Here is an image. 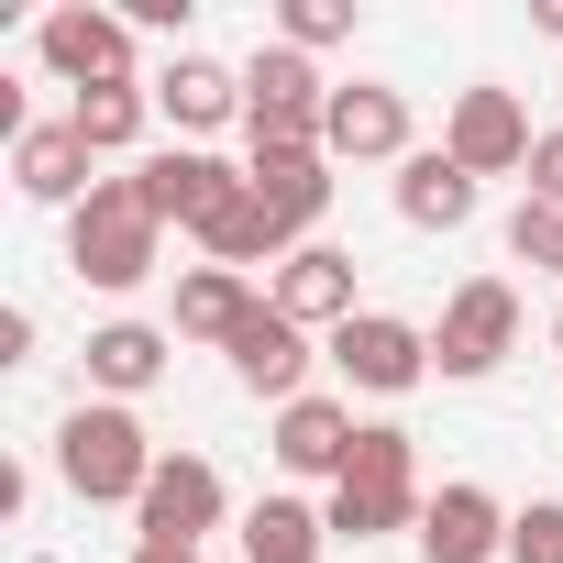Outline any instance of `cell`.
Listing matches in <instances>:
<instances>
[{"label":"cell","mask_w":563,"mask_h":563,"mask_svg":"<svg viewBox=\"0 0 563 563\" xmlns=\"http://www.w3.org/2000/svg\"><path fill=\"white\" fill-rule=\"evenodd\" d=\"M332 365H343L365 398H409V387L431 376V332L398 321V310H354V321L332 332Z\"/></svg>","instance_id":"6"},{"label":"cell","mask_w":563,"mask_h":563,"mask_svg":"<svg viewBox=\"0 0 563 563\" xmlns=\"http://www.w3.org/2000/svg\"><path fill=\"white\" fill-rule=\"evenodd\" d=\"M354 442H365V431H354V409H343V398H321V387L276 409V464H288V475H321V486H332V475L354 464Z\"/></svg>","instance_id":"16"},{"label":"cell","mask_w":563,"mask_h":563,"mask_svg":"<svg viewBox=\"0 0 563 563\" xmlns=\"http://www.w3.org/2000/svg\"><path fill=\"white\" fill-rule=\"evenodd\" d=\"M254 310H265L254 276H232V265H188V276H177V332H188V343H221V354H232V332H243Z\"/></svg>","instance_id":"19"},{"label":"cell","mask_w":563,"mask_h":563,"mask_svg":"<svg viewBox=\"0 0 563 563\" xmlns=\"http://www.w3.org/2000/svg\"><path fill=\"white\" fill-rule=\"evenodd\" d=\"M321 541H332V519L310 497H265L243 519V563H321Z\"/></svg>","instance_id":"22"},{"label":"cell","mask_w":563,"mask_h":563,"mask_svg":"<svg viewBox=\"0 0 563 563\" xmlns=\"http://www.w3.org/2000/svg\"><path fill=\"white\" fill-rule=\"evenodd\" d=\"M12 177H23V199H56V210H78L100 177H89V144H78V122H34L23 144H12Z\"/></svg>","instance_id":"18"},{"label":"cell","mask_w":563,"mask_h":563,"mask_svg":"<svg viewBox=\"0 0 563 563\" xmlns=\"http://www.w3.org/2000/svg\"><path fill=\"white\" fill-rule=\"evenodd\" d=\"M144 111H155V78H122V89L67 100V122H78V144H89V155H122V144L144 133Z\"/></svg>","instance_id":"23"},{"label":"cell","mask_w":563,"mask_h":563,"mask_svg":"<svg viewBox=\"0 0 563 563\" xmlns=\"http://www.w3.org/2000/svg\"><path fill=\"white\" fill-rule=\"evenodd\" d=\"M321 155H343V166H409V155H420V144H409V100H398L387 78H354V89H332Z\"/></svg>","instance_id":"10"},{"label":"cell","mask_w":563,"mask_h":563,"mask_svg":"<svg viewBox=\"0 0 563 563\" xmlns=\"http://www.w3.org/2000/svg\"><path fill=\"white\" fill-rule=\"evenodd\" d=\"M321 122H332V78L299 45H265L243 67V144H321Z\"/></svg>","instance_id":"4"},{"label":"cell","mask_w":563,"mask_h":563,"mask_svg":"<svg viewBox=\"0 0 563 563\" xmlns=\"http://www.w3.org/2000/svg\"><path fill=\"white\" fill-rule=\"evenodd\" d=\"M530 199H541V210H563V133H541V144H530Z\"/></svg>","instance_id":"27"},{"label":"cell","mask_w":563,"mask_h":563,"mask_svg":"<svg viewBox=\"0 0 563 563\" xmlns=\"http://www.w3.org/2000/svg\"><path fill=\"white\" fill-rule=\"evenodd\" d=\"M276 34H288L299 56H321V45L354 34V12H343V0H288V12H276Z\"/></svg>","instance_id":"26"},{"label":"cell","mask_w":563,"mask_h":563,"mask_svg":"<svg viewBox=\"0 0 563 563\" xmlns=\"http://www.w3.org/2000/svg\"><path fill=\"white\" fill-rule=\"evenodd\" d=\"M155 376H166V332H155V321H111V332H89V387H100V398L133 409Z\"/></svg>","instance_id":"21"},{"label":"cell","mask_w":563,"mask_h":563,"mask_svg":"<svg viewBox=\"0 0 563 563\" xmlns=\"http://www.w3.org/2000/svg\"><path fill=\"white\" fill-rule=\"evenodd\" d=\"M155 111H166L177 133H221V122H243V67H221V56H166V67H155Z\"/></svg>","instance_id":"17"},{"label":"cell","mask_w":563,"mask_h":563,"mask_svg":"<svg viewBox=\"0 0 563 563\" xmlns=\"http://www.w3.org/2000/svg\"><path fill=\"white\" fill-rule=\"evenodd\" d=\"M155 232H166V221L144 210V188H133V177H100V188L67 210V265L89 276V288L122 299V288H144V276H155Z\"/></svg>","instance_id":"3"},{"label":"cell","mask_w":563,"mask_h":563,"mask_svg":"<svg viewBox=\"0 0 563 563\" xmlns=\"http://www.w3.org/2000/svg\"><path fill=\"white\" fill-rule=\"evenodd\" d=\"M508 519L519 508H497L486 486H442L420 508V563H508Z\"/></svg>","instance_id":"12"},{"label":"cell","mask_w":563,"mask_h":563,"mask_svg":"<svg viewBox=\"0 0 563 563\" xmlns=\"http://www.w3.org/2000/svg\"><path fill=\"white\" fill-rule=\"evenodd\" d=\"M508 343H519V299L497 288V276H475V288H453V299H442L431 365H442V376H497V365H508Z\"/></svg>","instance_id":"7"},{"label":"cell","mask_w":563,"mask_h":563,"mask_svg":"<svg viewBox=\"0 0 563 563\" xmlns=\"http://www.w3.org/2000/svg\"><path fill=\"white\" fill-rule=\"evenodd\" d=\"M243 177H254V199L288 221V232H310L332 210V155L321 144H243Z\"/></svg>","instance_id":"14"},{"label":"cell","mask_w":563,"mask_h":563,"mask_svg":"<svg viewBox=\"0 0 563 563\" xmlns=\"http://www.w3.org/2000/svg\"><path fill=\"white\" fill-rule=\"evenodd\" d=\"M398 221H409V232H464V221H475V177H464L442 144L409 155V166H398Z\"/></svg>","instance_id":"20"},{"label":"cell","mask_w":563,"mask_h":563,"mask_svg":"<svg viewBox=\"0 0 563 563\" xmlns=\"http://www.w3.org/2000/svg\"><path fill=\"white\" fill-rule=\"evenodd\" d=\"M155 464H166V453H155V431H144L122 398H89V409L56 420V475H67L78 508H144Z\"/></svg>","instance_id":"1"},{"label":"cell","mask_w":563,"mask_h":563,"mask_svg":"<svg viewBox=\"0 0 563 563\" xmlns=\"http://www.w3.org/2000/svg\"><path fill=\"white\" fill-rule=\"evenodd\" d=\"M508 563H563V497H530L508 519Z\"/></svg>","instance_id":"25"},{"label":"cell","mask_w":563,"mask_h":563,"mask_svg":"<svg viewBox=\"0 0 563 563\" xmlns=\"http://www.w3.org/2000/svg\"><path fill=\"white\" fill-rule=\"evenodd\" d=\"M276 310H288L299 332H343L354 321V254H332V243H299L288 265H276V288H265Z\"/></svg>","instance_id":"15"},{"label":"cell","mask_w":563,"mask_h":563,"mask_svg":"<svg viewBox=\"0 0 563 563\" xmlns=\"http://www.w3.org/2000/svg\"><path fill=\"white\" fill-rule=\"evenodd\" d=\"M508 254H519V265H552V276H563V210L519 199V210H508Z\"/></svg>","instance_id":"24"},{"label":"cell","mask_w":563,"mask_h":563,"mask_svg":"<svg viewBox=\"0 0 563 563\" xmlns=\"http://www.w3.org/2000/svg\"><path fill=\"white\" fill-rule=\"evenodd\" d=\"M552 343H563V321H552Z\"/></svg>","instance_id":"29"},{"label":"cell","mask_w":563,"mask_h":563,"mask_svg":"<svg viewBox=\"0 0 563 563\" xmlns=\"http://www.w3.org/2000/svg\"><path fill=\"white\" fill-rule=\"evenodd\" d=\"M34 56L89 100V89H122L133 78V12H100V0H67V12L34 23Z\"/></svg>","instance_id":"5"},{"label":"cell","mask_w":563,"mask_h":563,"mask_svg":"<svg viewBox=\"0 0 563 563\" xmlns=\"http://www.w3.org/2000/svg\"><path fill=\"white\" fill-rule=\"evenodd\" d=\"M420 453H409V431H365L354 442V464L332 475V497H321V519H332V541H387V530H420Z\"/></svg>","instance_id":"2"},{"label":"cell","mask_w":563,"mask_h":563,"mask_svg":"<svg viewBox=\"0 0 563 563\" xmlns=\"http://www.w3.org/2000/svg\"><path fill=\"white\" fill-rule=\"evenodd\" d=\"M221 508H232L221 464H210V453H166V464H155V486H144V508H133V530H144V541H188V552H199V541L221 530Z\"/></svg>","instance_id":"9"},{"label":"cell","mask_w":563,"mask_h":563,"mask_svg":"<svg viewBox=\"0 0 563 563\" xmlns=\"http://www.w3.org/2000/svg\"><path fill=\"white\" fill-rule=\"evenodd\" d=\"M133 563H210V552H188V541H133Z\"/></svg>","instance_id":"28"},{"label":"cell","mask_w":563,"mask_h":563,"mask_svg":"<svg viewBox=\"0 0 563 563\" xmlns=\"http://www.w3.org/2000/svg\"><path fill=\"white\" fill-rule=\"evenodd\" d=\"M530 111L508 100V89H464L453 100V122H442V155L464 166V177H530Z\"/></svg>","instance_id":"8"},{"label":"cell","mask_w":563,"mask_h":563,"mask_svg":"<svg viewBox=\"0 0 563 563\" xmlns=\"http://www.w3.org/2000/svg\"><path fill=\"white\" fill-rule=\"evenodd\" d=\"M232 376H243L254 398H276V409H288V398H310V332L265 299V310L232 332Z\"/></svg>","instance_id":"13"},{"label":"cell","mask_w":563,"mask_h":563,"mask_svg":"<svg viewBox=\"0 0 563 563\" xmlns=\"http://www.w3.org/2000/svg\"><path fill=\"white\" fill-rule=\"evenodd\" d=\"M133 188H144V210H155V221H188V232H210V221L243 199V166H221V155L177 144V155H144V166H133Z\"/></svg>","instance_id":"11"}]
</instances>
